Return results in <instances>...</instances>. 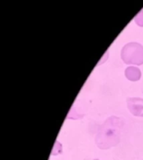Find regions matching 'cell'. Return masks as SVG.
I'll list each match as a JSON object with an SVG mask.
<instances>
[{
    "label": "cell",
    "instance_id": "1",
    "mask_svg": "<svg viewBox=\"0 0 143 160\" xmlns=\"http://www.w3.org/2000/svg\"><path fill=\"white\" fill-rule=\"evenodd\" d=\"M127 102H131L132 104L137 106V108L130 110V112H132V114L138 115V116H143V109L140 108V104H141L143 102V99H140V98H129Z\"/></svg>",
    "mask_w": 143,
    "mask_h": 160
}]
</instances>
